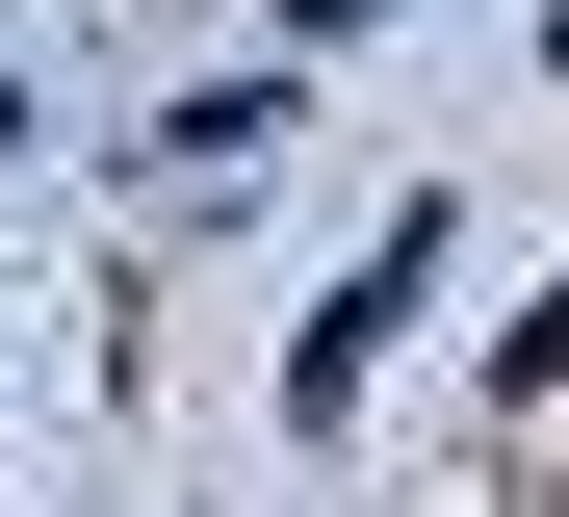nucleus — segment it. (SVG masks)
<instances>
[{"mask_svg":"<svg viewBox=\"0 0 569 517\" xmlns=\"http://www.w3.org/2000/svg\"><path fill=\"white\" fill-rule=\"evenodd\" d=\"M311 27H362V0H311Z\"/></svg>","mask_w":569,"mask_h":517,"instance_id":"nucleus-1","label":"nucleus"}]
</instances>
